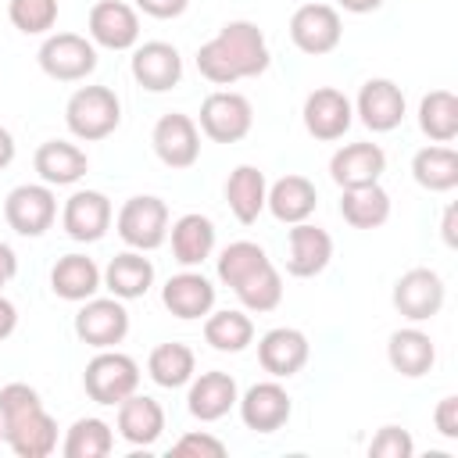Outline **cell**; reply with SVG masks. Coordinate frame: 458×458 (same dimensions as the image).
<instances>
[{
	"label": "cell",
	"mask_w": 458,
	"mask_h": 458,
	"mask_svg": "<svg viewBox=\"0 0 458 458\" xmlns=\"http://www.w3.org/2000/svg\"><path fill=\"white\" fill-rule=\"evenodd\" d=\"M383 172H386V154L379 143H347L329 157V175L340 190L379 182Z\"/></svg>",
	"instance_id": "21"
},
{
	"label": "cell",
	"mask_w": 458,
	"mask_h": 458,
	"mask_svg": "<svg viewBox=\"0 0 458 458\" xmlns=\"http://www.w3.org/2000/svg\"><path fill=\"white\" fill-rule=\"evenodd\" d=\"M82 386H86L89 401L114 408V404H122L129 394H136V386H140V365H136L129 354L114 351V347L97 351V354L86 361Z\"/></svg>",
	"instance_id": "3"
},
{
	"label": "cell",
	"mask_w": 458,
	"mask_h": 458,
	"mask_svg": "<svg viewBox=\"0 0 458 458\" xmlns=\"http://www.w3.org/2000/svg\"><path fill=\"white\" fill-rule=\"evenodd\" d=\"M419 129L433 143H451L458 136V97L451 89H429L419 100Z\"/></svg>",
	"instance_id": "35"
},
{
	"label": "cell",
	"mask_w": 458,
	"mask_h": 458,
	"mask_svg": "<svg viewBox=\"0 0 458 458\" xmlns=\"http://www.w3.org/2000/svg\"><path fill=\"white\" fill-rule=\"evenodd\" d=\"M114 229L132 250H157L168 236V204L150 193L129 197L114 215Z\"/></svg>",
	"instance_id": "4"
},
{
	"label": "cell",
	"mask_w": 458,
	"mask_h": 458,
	"mask_svg": "<svg viewBox=\"0 0 458 458\" xmlns=\"http://www.w3.org/2000/svg\"><path fill=\"white\" fill-rule=\"evenodd\" d=\"M386 361L394 365V372H401L404 379H419L433 369L437 361V344L429 340V333L408 326V329H397L390 333L386 340Z\"/></svg>",
	"instance_id": "28"
},
{
	"label": "cell",
	"mask_w": 458,
	"mask_h": 458,
	"mask_svg": "<svg viewBox=\"0 0 458 458\" xmlns=\"http://www.w3.org/2000/svg\"><path fill=\"white\" fill-rule=\"evenodd\" d=\"M340 215L351 229H379L390 218V193L379 182L344 190L340 197Z\"/></svg>",
	"instance_id": "33"
},
{
	"label": "cell",
	"mask_w": 458,
	"mask_h": 458,
	"mask_svg": "<svg viewBox=\"0 0 458 458\" xmlns=\"http://www.w3.org/2000/svg\"><path fill=\"white\" fill-rule=\"evenodd\" d=\"M340 7L351 14H369V11H379L383 0H340Z\"/></svg>",
	"instance_id": "50"
},
{
	"label": "cell",
	"mask_w": 458,
	"mask_h": 458,
	"mask_svg": "<svg viewBox=\"0 0 458 458\" xmlns=\"http://www.w3.org/2000/svg\"><path fill=\"white\" fill-rule=\"evenodd\" d=\"M104 286L111 290V297L118 301H136L154 286V265L150 258H143V250H122L107 261L104 268Z\"/></svg>",
	"instance_id": "30"
},
{
	"label": "cell",
	"mask_w": 458,
	"mask_h": 458,
	"mask_svg": "<svg viewBox=\"0 0 458 458\" xmlns=\"http://www.w3.org/2000/svg\"><path fill=\"white\" fill-rule=\"evenodd\" d=\"M433 426H437L440 437L458 440V397H454V394L440 397V404H437V411H433Z\"/></svg>",
	"instance_id": "44"
},
{
	"label": "cell",
	"mask_w": 458,
	"mask_h": 458,
	"mask_svg": "<svg viewBox=\"0 0 458 458\" xmlns=\"http://www.w3.org/2000/svg\"><path fill=\"white\" fill-rule=\"evenodd\" d=\"M304 129L315 136V140H322V143H333V140H340L347 129H351V122H354V104L347 100V93H340V89H333V86H318V89H311L308 97H304Z\"/></svg>",
	"instance_id": "13"
},
{
	"label": "cell",
	"mask_w": 458,
	"mask_h": 458,
	"mask_svg": "<svg viewBox=\"0 0 458 458\" xmlns=\"http://www.w3.org/2000/svg\"><path fill=\"white\" fill-rule=\"evenodd\" d=\"M100 286H104V272H100L97 261L86 258V254H64V258H57V265L50 268V290H54L61 301L82 304V301H89Z\"/></svg>",
	"instance_id": "27"
},
{
	"label": "cell",
	"mask_w": 458,
	"mask_h": 458,
	"mask_svg": "<svg viewBox=\"0 0 458 458\" xmlns=\"http://www.w3.org/2000/svg\"><path fill=\"white\" fill-rule=\"evenodd\" d=\"M132 79L147 89V93H168L179 86L182 79V57L172 43L165 39H150L143 47L132 50Z\"/></svg>",
	"instance_id": "17"
},
{
	"label": "cell",
	"mask_w": 458,
	"mask_h": 458,
	"mask_svg": "<svg viewBox=\"0 0 458 458\" xmlns=\"http://www.w3.org/2000/svg\"><path fill=\"white\" fill-rule=\"evenodd\" d=\"M32 168L39 172V179H43L47 186H75V182L89 172V157H86V150H79L75 143L47 140V143L36 147Z\"/></svg>",
	"instance_id": "24"
},
{
	"label": "cell",
	"mask_w": 458,
	"mask_h": 458,
	"mask_svg": "<svg viewBox=\"0 0 458 458\" xmlns=\"http://www.w3.org/2000/svg\"><path fill=\"white\" fill-rule=\"evenodd\" d=\"M340 36H344V21H340V11L329 4H318V0L301 4L290 18V39L301 54L322 57L340 47Z\"/></svg>",
	"instance_id": "9"
},
{
	"label": "cell",
	"mask_w": 458,
	"mask_h": 458,
	"mask_svg": "<svg viewBox=\"0 0 458 458\" xmlns=\"http://www.w3.org/2000/svg\"><path fill=\"white\" fill-rule=\"evenodd\" d=\"M147 372H150V379H154L157 386L175 390V386H186V383L193 379V372H197V358H193V351H190L186 344L168 340V344H157V347L150 351V358H147Z\"/></svg>",
	"instance_id": "34"
},
{
	"label": "cell",
	"mask_w": 458,
	"mask_h": 458,
	"mask_svg": "<svg viewBox=\"0 0 458 458\" xmlns=\"http://www.w3.org/2000/svg\"><path fill=\"white\" fill-rule=\"evenodd\" d=\"M354 114L372 132H394L404 122V93L394 79H369L358 89Z\"/></svg>",
	"instance_id": "16"
},
{
	"label": "cell",
	"mask_w": 458,
	"mask_h": 458,
	"mask_svg": "<svg viewBox=\"0 0 458 458\" xmlns=\"http://www.w3.org/2000/svg\"><path fill=\"white\" fill-rule=\"evenodd\" d=\"M172 454L175 458H186V454H197V458H222L225 454V444L211 433H182L175 444H172Z\"/></svg>",
	"instance_id": "43"
},
{
	"label": "cell",
	"mask_w": 458,
	"mask_h": 458,
	"mask_svg": "<svg viewBox=\"0 0 458 458\" xmlns=\"http://www.w3.org/2000/svg\"><path fill=\"white\" fill-rule=\"evenodd\" d=\"M411 179L429 193H447L458 186V154L447 143H429L411 157Z\"/></svg>",
	"instance_id": "32"
},
{
	"label": "cell",
	"mask_w": 458,
	"mask_h": 458,
	"mask_svg": "<svg viewBox=\"0 0 458 458\" xmlns=\"http://www.w3.org/2000/svg\"><path fill=\"white\" fill-rule=\"evenodd\" d=\"M168 233H172V258L186 268L204 265L215 250V222L200 211H190V215L175 218Z\"/></svg>",
	"instance_id": "29"
},
{
	"label": "cell",
	"mask_w": 458,
	"mask_h": 458,
	"mask_svg": "<svg viewBox=\"0 0 458 458\" xmlns=\"http://www.w3.org/2000/svg\"><path fill=\"white\" fill-rule=\"evenodd\" d=\"M265 197H268V182H265V172L254 168V165H236L225 179V200H229V211L236 215V222L250 225L258 222V215L265 211Z\"/></svg>",
	"instance_id": "31"
},
{
	"label": "cell",
	"mask_w": 458,
	"mask_h": 458,
	"mask_svg": "<svg viewBox=\"0 0 458 458\" xmlns=\"http://www.w3.org/2000/svg\"><path fill=\"white\" fill-rule=\"evenodd\" d=\"M150 143H154V154L161 157V165H168V168H190L200 157V129L182 111L161 114L150 132Z\"/></svg>",
	"instance_id": "12"
},
{
	"label": "cell",
	"mask_w": 458,
	"mask_h": 458,
	"mask_svg": "<svg viewBox=\"0 0 458 458\" xmlns=\"http://www.w3.org/2000/svg\"><path fill=\"white\" fill-rule=\"evenodd\" d=\"M233 293L240 297V304L247 308V311H276L279 308V301H283V279H279V272H276V265L268 261V265H261L258 272H250L240 286H233Z\"/></svg>",
	"instance_id": "38"
},
{
	"label": "cell",
	"mask_w": 458,
	"mask_h": 458,
	"mask_svg": "<svg viewBox=\"0 0 458 458\" xmlns=\"http://www.w3.org/2000/svg\"><path fill=\"white\" fill-rule=\"evenodd\" d=\"M32 408H43L36 386H29V383H4L0 386V422H11Z\"/></svg>",
	"instance_id": "41"
},
{
	"label": "cell",
	"mask_w": 458,
	"mask_h": 458,
	"mask_svg": "<svg viewBox=\"0 0 458 458\" xmlns=\"http://www.w3.org/2000/svg\"><path fill=\"white\" fill-rule=\"evenodd\" d=\"M4 218L18 236H43L57 218V197L47 182H21L7 193Z\"/></svg>",
	"instance_id": "7"
},
{
	"label": "cell",
	"mask_w": 458,
	"mask_h": 458,
	"mask_svg": "<svg viewBox=\"0 0 458 458\" xmlns=\"http://www.w3.org/2000/svg\"><path fill=\"white\" fill-rule=\"evenodd\" d=\"M111 200L100 190H75L64 200L61 211V225L75 243H97L104 240V233L111 229Z\"/></svg>",
	"instance_id": "15"
},
{
	"label": "cell",
	"mask_w": 458,
	"mask_h": 458,
	"mask_svg": "<svg viewBox=\"0 0 458 458\" xmlns=\"http://www.w3.org/2000/svg\"><path fill=\"white\" fill-rule=\"evenodd\" d=\"M240 419L247 429L254 433H276L286 426L293 404H290V394L279 386V379H265V383H254L240 401Z\"/></svg>",
	"instance_id": "18"
},
{
	"label": "cell",
	"mask_w": 458,
	"mask_h": 458,
	"mask_svg": "<svg viewBox=\"0 0 458 458\" xmlns=\"http://www.w3.org/2000/svg\"><path fill=\"white\" fill-rule=\"evenodd\" d=\"M454 215H458V208H454V204H447V208H444V222H440V233H444V243H447V247H454V243H458Z\"/></svg>",
	"instance_id": "48"
},
{
	"label": "cell",
	"mask_w": 458,
	"mask_h": 458,
	"mask_svg": "<svg viewBox=\"0 0 458 458\" xmlns=\"http://www.w3.org/2000/svg\"><path fill=\"white\" fill-rule=\"evenodd\" d=\"M333 258V236L311 222H297L286 236V272L297 279L318 276Z\"/></svg>",
	"instance_id": "22"
},
{
	"label": "cell",
	"mask_w": 458,
	"mask_h": 458,
	"mask_svg": "<svg viewBox=\"0 0 458 458\" xmlns=\"http://www.w3.org/2000/svg\"><path fill=\"white\" fill-rule=\"evenodd\" d=\"M265 208L286 222V225H297V222H308L318 208V190L311 179L304 175H283L268 186V197H265Z\"/></svg>",
	"instance_id": "26"
},
{
	"label": "cell",
	"mask_w": 458,
	"mask_h": 458,
	"mask_svg": "<svg viewBox=\"0 0 458 458\" xmlns=\"http://www.w3.org/2000/svg\"><path fill=\"white\" fill-rule=\"evenodd\" d=\"M369 454H372V458H411V454H415V440H411V433L401 429V426H383V429L372 437Z\"/></svg>",
	"instance_id": "42"
},
{
	"label": "cell",
	"mask_w": 458,
	"mask_h": 458,
	"mask_svg": "<svg viewBox=\"0 0 458 458\" xmlns=\"http://www.w3.org/2000/svg\"><path fill=\"white\" fill-rule=\"evenodd\" d=\"M165 433V408L147 394H129L118 404V437L132 447H150Z\"/></svg>",
	"instance_id": "25"
},
{
	"label": "cell",
	"mask_w": 458,
	"mask_h": 458,
	"mask_svg": "<svg viewBox=\"0 0 458 458\" xmlns=\"http://www.w3.org/2000/svg\"><path fill=\"white\" fill-rule=\"evenodd\" d=\"M4 444L18 458H47L57 447V422L47 408H32V411L4 422Z\"/></svg>",
	"instance_id": "20"
},
{
	"label": "cell",
	"mask_w": 458,
	"mask_h": 458,
	"mask_svg": "<svg viewBox=\"0 0 458 458\" xmlns=\"http://www.w3.org/2000/svg\"><path fill=\"white\" fill-rule=\"evenodd\" d=\"M14 329H18V308H14V301H7L0 293V340H7Z\"/></svg>",
	"instance_id": "46"
},
{
	"label": "cell",
	"mask_w": 458,
	"mask_h": 458,
	"mask_svg": "<svg viewBox=\"0 0 458 458\" xmlns=\"http://www.w3.org/2000/svg\"><path fill=\"white\" fill-rule=\"evenodd\" d=\"M272 64L265 32L254 21H225L200 50L197 72L215 86H233L240 79H254Z\"/></svg>",
	"instance_id": "1"
},
{
	"label": "cell",
	"mask_w": 458,
	"mask_h": 458,
	"mask_svg": "<svg viewBox=\"0 0 458 458\" xmlns=\"http://www.w3.org/2000/svg\"><path fill=\"white\" fill-rule=\"evenodd\" d=\"M132 4H136V11H143V14L157 18V21L179 18V14L190 7V0H132Z\"/></svg>",
	"instance_id": "45"
},
{
	"label": "cell",
	"mask_w": 458,
	"mask_h": 458,
	"mask_svg": "<svg viewBox=\"0 0 458 458\" xmlns=\"http://www.w3.org/2000/svg\"><path fill=\"white\" fill-rule=\"evenodd\" d=\"M7 18L25 36H43L57 21V0H7Z\"/></svg>",
	"instance_id": "40"
},
{
	"label": "cell",
	"mask_w": 458,
	"mask_h": 458,
	"mask_svg": "<svg viewBox=\"0 0 458 458\" xmlns=\"http://www.w3.org/2000/svg\"><path fill=\"white\" fill-rule=\"evenodd\" d=\"M61 451H64V458H104L114 451V433L104 419L86 415V419H75L68 426Z\"/></svg>",
	"instance_id": "37"
},
{
	"label": "cell",
	"mask_w": 458,
	"mask_h": 458,
	"mask_svg": "<svg viewBox=\"0 0 458 458\" xmlns=\"http://www.w3.org/2000/svg\"><path fill=\"white\" fill-rule=\"evenodd\" d=\"M261 265H268V254H265V247H258V243H250V240H236V243H229L222 254H218V279L233 290V286H240L250 272H258Z\"/></svg>",
	"instance_id": "39"
},
{
	"label": "cell",
	"mask_w": 458,
	"mask_h": 458,
	"mask_svg": "<svg viewBox=\"0 0 458 458\" xmlns=\"http://www.w3.org/2000/svg\"><path fill=\"white\" fill-rule=\"evenodd\" d=\"M89 39L104 50H132L140 43V14L125 0H97L89 7Z\"/></svg>",
	"instance_id": "11"
},
{
	"label": "cell",
	"mask_w": 458,
	"mask_h": 458,
	"mask_svg": "<svg viewBox=\"0 0 458 458\" xmlns=\"http://www.w3.org/2000/svg\"><path fill=\"white\" fill-rule=\"evenodd\" d=\"M36 61L50 79L79 82L97 68V47H93V39H86L79 32H54L39 43Z\"/></svg>",
	"instance_id": "5"
},
{
	"label": "cell",
	"mask_w": 458,
	"mask_h": 458,
	"mask_svg": "<svg viewBox=\"0 0 458 458\" xmlns=\"http://www.w3.org/2000/svg\"><path fill=\"white\" fill-rule=\"evenodd\" d=\"M18 276V254L11 250V243L0 240V286H7Z\"/></svg>",
	"instance_id": "47"
},
{
	"label": "cell",
	"mask_w": 458,
	"mask_h": 458,
	"mask_svg": "<svg viewBox=\"0 0 458 458\" xmlns=\"http://www.w3.org/2000/svg\"><path fill=\"white\" fill-rule=\"evenodd\" d=\"M0 444H4V422H0Z\"/></svg>",
	"instance_id": "51"
},
{
	"label": "cell",
	"mask_w": 458,
	"mask_h": 458,
	"mask_svg": "<svg viewBox=\"0 0 458 458\" xmlns=\"http://www.w3.org/2000/svg\"><path fill=\"white\" fill-rule=\"evenodd\" d=\"M311 358V344L301 329L293 326H276L258 340V361L272 379H290L297 376Z\"/></svg>",
	"instance_id": "14"
},
{
	"label": "cell",
	"mask_w": 458,
	"mask_h": 458,
	"mask_svg": "<svg viewBox=\"0 0 458 458\" xmlns=\"http://www.w3.org/2000/svg\"><path fill=\"white\" fill-rule=\"evenodd\" d=\"M11 161H14V136L0 125V172H4Z\"/></svg>",
	"instance_id": "49"
},
{
	"label": "cell",
	"mask_w": 458,
	"mask_h": 458,
	"mask_svg": "<svg viewBox=\"0 0 458 458\" xmlns=\"http://www.w3.org/2000/svg\"><path fill=\"white\" fill-rule=\"evenodd\" d=\"M240 401V390H236V379L222 369H211V372H200L197 379H190V394H186V408L193 419L200 422H218L222 415H229Z\"/></svg>",
	"instance_id": "19"
},
{
	"label": "cell",
	"mask_w": 458,
	"mask_h": 458,
	"mask_svg": "<svg viewBox=\"0 0 458 458\" xmlns=\"http://www.w3.org/2000/svg\"><path fill=\"white\" fill-rule=\"evenodd\" d=\"M118 122H122V104L107 86H79L64 104V125L82 143H97L111 136Z\"/></svg>",
	"instance_id": "2"
},
{
	"label": "cell",
	"mask_w": 458,
	"mask_h": 458,
	"mask_svg": "<svg viewBox=\"0 0 458 458\" xmlns=\"http://www.w3.org/2000/svg\"><path fill=\"white\" fill-rule=\"evenodd\" d=\"M444 297H447L444 279L433 268H408L394 283V308L408 322H429L433 315H440Z\"/></svg>",
	"instance_id": "10"
},
{
	"label": "cell",
	"mask_w": 458,
	"mask_h": 458,
	"mask_svg": "<svg viewBox=\"0 0 458 458\" xmlns=\"http://www.w3.org/2000/svg\"><path fill=\"white\" fill-rule=\"evenodd\" d=\"M254 125L250 100L233 89H215L200 104V132L215 143H240Z\"/></svg>",
	"instance_id": "6"
},
{
	"label": "cell",
	"mask_w": 458,
	"mask_h": 458,
	"mask_svg": "<svg viewBox=\"0 0 458 458\" xmlns=\"http://www.w3.org/2000/svg\"><path fill=\"white\" fill-rule=\"evenodd\" d=\"M125 333H129L125 301H118V297H89V301H82V308L75 315V336L86 347L107 351V347L122 344Z\"/></svg>",
	"instance_id": "8"
},
{
	"label": "cell",
	"mask_w": 458,
	"mask_h": 458,
	"mask_svg": "<svg viewBox=\"0 0 458 458\" xmlns=\"http://www.w3.org/2000/svg\"><path fill=\"white\" fill-rule=\"evenodd\" d=\"M161 301H165V308H168L175 318H182V322L204 318V315L215 308V286H211V279H208L204 272L186 268V272L172 276V279L161 286Z\"/></svg>",
	"instance_id": "23"
},
{
	"label": "cell",
	"mask_w": 458,
	"mask_h": 458,
	"mask_svg": "<svg viewBox=\"0 0 458 458\" xmlns=\"http://www.w3.org/2000/svg\"><path fill=\"white\" fill-rule=\"evenodd\" d=\"M204 340L222 354H240L254 340V322L243 311H208L204 318Z\"/></svg>",
	"instance_id": "36"
}]
</instances>
